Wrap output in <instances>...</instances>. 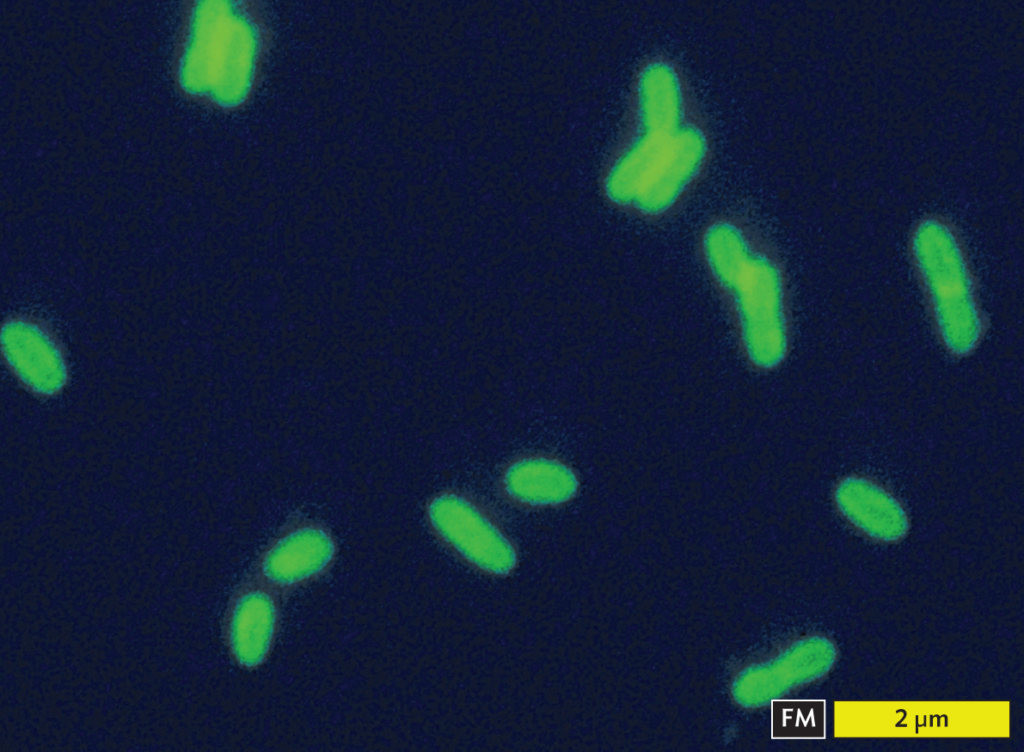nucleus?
<instances>
[{"label": "nucleus", "mask_w": 1024, "mask_h": 752, "mask_svg": "<svg viewBox=\"0 0 1024 752\" xmlns=\"http://www.w3.org/2000/svg\"><path fill=\"white\" fill-rule=\"evenodd\" d=\"M230 21L226 10L208 3L195 9L181 62V81L186 89L221 98L229 96L238 51L237 27Z\"/></svg>", "instance_id": "20e7f679"}, {"label": "nucleus", "mask_w": 1024, "mask_h": 752, "mask_svg": "<svg viewBox=\"0 0 1024 752\" xmlns=\"http://www.w3.org/2000/svg\"><path fill=\"white\" fill-rule=\"evenodd\" d=\"M504 487L516 501L531 506H554L574 497L575 473L548 458H527L513 463L504 474Z\"/></svg>", "instance_id": "6e6552de"}, {"label": "nucleus", "mask_w": 1024, "mask_h": 752, "mask_svg": "<svg viewBox=\"0 0 1024 752\" xmlns=\"http://www.w3.org/2000/svg\"><path fill=\"white\" fill-rule=\"evenodd\" d=\"M10 350L15 367L31 385L46 392L57 388L61 379L60 364L55 352L44 340L29 338L17 350Z\"/></svg>", "instance_id": "1a4fd4ad"}, {"label": "nucleus", "mask_w": 1024, "mask_h": 752, "mask_svg": "<svg viewBox=\"0 0 1024 752\" xmlns=\"http://www.w3.org/2000/svg\"><path fill=\"white\" fill-rule=\"evenodd\" d=\"M337 554V543L323 524L309 519L286 526L268 545L259 572L270 585L287 588L326 572Z\"/></svg>", "instance_id": "39448f33"}, {"label": "nucleus", "mask_w": 1024, "mask_h": 752, "mask_svg": "<svg viewBox=\"0 0 1024 752\" xmlns=\"http://www.w3.org/2000/svg\"><path fill=\"white\" fill-rule=\"evenodd\" d=\"M278 612L275 600L265 588H248L236 599L228 625L233 657L247 669L259 667L274 644Z\"/></svg>", "instance_id": "0eeeda50"}, {"label": "nucleus", "mask_w": 1024, "mask_h": 752, "mask_svg": "<svg viewBox=\"0 0 1024 752\" xmlns=\"http://www.w3.org/2000/svg\"><path fill=\"white\" fill-rule=\"evenodd\" d=\"M435 532L461 557L494 575L508 574L516 552L506 536L473 503L456 494H441L427 508Z\"/></svg>", "instance_id": "7ed1b4c3"}, {"label": "nucleus", "mask_w": 1024, "mask_h": 752, "mask_svg": "<svg viewBox=\"0 0 1024 752\" xmlns=\"http://www.w3.org/2000/svg\"><path fill=\"white\" fill-rule=\"evenodd\" d=\"M708 267L731 301L751 362L763 369L781 363L787 351V320L780 270L737 227L718 223L703 240Z\"/></svg>", "instance_id": "f257e3e1"}, {"label": "nucleus", "mask_w": 1024, "mask_h": 752, "mask_svg": "<svg viewBox=\"0 0 1024 752\" xmlns=\"http://www.w3.org/2000/svg\"><path fill=\"white\" fill-rule=\"evenodd\" d=\"M912 253L943 344L955 355L969 354L982 322L957 239L942 223L926 221L914 233Z\"/></svg>", "instance_id": "f03ea898"}, {"label": "nucleus", "mask_w": 1024, "mask_h": 752, "mask_svg": "<svg viewBox=\"0 0 1024 752\" xmlns=\"http://www.w3.org/2000/svg\"><path fill=\"white\" fill-rule=\"evenodd\" d=\"M834 501L848 522L873 539L894 542L908 531L909 520L902 504L869 479L843 478L834 490Z\"/></svg>", "instance_id": "423d86ee"}]
</instances>
